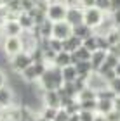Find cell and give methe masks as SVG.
<instances>
[{
  "mask_svg": "<svg viewBox=\"0 0 120 121\" xmlns=\"http://www.w3.org/2000/svg\"><path fill=\"white\" fill-rule=\"evenodd\" d=\"M105 17H106V14L103 12V10H99L97 7H87V9H84V23L87 26H91L92 30H96L97 26L103 23Z\"/></svg>",
  "mask_w": 120,
  "mask_h": 121,
  "instance_id": "obj_4",
  "label": "cell"
},
{
  "mask_svg": "<svg viewBox=\"0 0 120 121\" xmlns=\"http://www.w3.org/2000/svg\"><path fill=\"white\" fill-rule=\"evenodd\" d=\"M64 21H68L72 26L84 23V7H68Z\"/></svg>",
  "mask_w": 120,
  "mask_h": 121,
  "instance_id": "obj_9",
  "label": "cell"
},
{
  "mask_svg": "<svg viewBox=\"0 0 120 121\" xmlns=\"http://www.w3.org/2000/svg\"><path fill=\"white\" fill-rule=\"evenodd\" d=\"M12 104V92L9 86H0V107H9Z\"/></svg>",
  "mask_w": 120,
  "mask_h": 121,
  "instance_id": "obj_17",
  "label": "cell"
},
{
  "mask_svg": "<svg viewBox=\"0 0 120 121\" xmlns=\"http://www.w3.org/2000/svg\"><path fill=\"white\" fill-rule=\"evenodd\" d=\"M115 73H117V76H120V62L117 64V68H115Z\"/></svg>",
  "mask_w": 120,
  "mask_h": 121,
  "instance_id": "obj_47",
  "label": "cell"
},
{
  "mask_svg": "<svg viewBox=\"0 0 120 121\" xmlns=\"http://www.w3.org/2000/svg\"><path fill=\"white\" fill-rule=\"evenodd\" d=\"M108 86H110V88L113 90L117 93V95H120V76H117V78H113L110 83H108Z\"/></svg>",
  "mask_w": 120,
  "mask_h": 121,
  "instance_id": "obj_36",
  "label": "cell"
},
{
  "mask_svg": "<svg viewBox=\"0 0 120 121\" xmlns=\"http://www.w3.org/2000/svg\"><path fill=\"white\" fill-rule=\"evenodd\" d=\"M106 40L110 42V45H115V43H118V42H120V31H118L117 28L110 30V31L106 33Z\"/></svg>",
  "mask_w": 120,
  "mask_h": 121,
  "instance_id": "obj_30",
  "label": "cell"
},
{
  "mask_svg": "<svg viewBox=\"0 0 120 121\" xmlns=\"http://www.w3.org/2000/svg\"><path fill=\"white\" fill-rule=\"evenodd\" d=\"M66 10L68 7L63 2H52L47 9V17L52 21V23H58V21H64L66 17Z\"/></svg>",
  "mask_w": 120,
  "mask_h": 121,
  "instance_id": "obj_5",
  "label": "cell"
},
{
  "mask_svg": "<svg viewBox=\"0 0 120 121\" xmlns=\"http://www.w3.org/2000/svg\"><path fill=\"white\" fill-rule=\"evenodd\" d=\"M49 47H51L54 52H61V50H63V40L51 36V38H49Z\"/></svg>",
  "mask_w": 120,
  "mask_h": 121,
  "instance_id": "obj_33",
  "label": "cell"
},
{
  "mask_svg": "<svg viewBox=\"0 0 120 121\" xmlns=\"http://www.w3.org/2000/svg\"><path fill=\"white\" fill-rule=\"evenodd\" d=\"M47 62H33L30 64L28 68H26L21 74V80H24L26 83H35V81H38V78L43 74V71L47 69Z\"/></svg>",
  "mask_w": 120,
  "mask_h": 121,
  "instance_id": "obj_3",
  "label": "cell"
},
{
  "mask_svg": "<svg viewBox=\"0 0 120 121\" xmlns=\"http://www.w3.org/2000/svg\"><path fill=\"white\" fill-rule=\"evenodd\" d=\"M118 62H120V59H118L117 56H113L111 52H108V54H106V59H105V64H103V66H105V68H111V69H115Z\"/></svg>",
  "mask_w": 120,
  "mask_h": 121,
  "instance_id": "obj_27",
  "label": "cell"
},
{
  "mask_svg": "<svg viewBox=\"0 0 120 121\" xmlns=\"http://www.w3.org/2000/svg\"><path fill=\"white\" fill-rule=\"evenodd\" d=\"M94 7H97L99 10H103L105 14H110L111 12V0H96Z\"/></svg>",
  "mask_w": 120,
  "mask_h": 121,
  "instance_id": "obj_24",
  "label": "cell"
},
{
  "mask_svg": "<svg viewBox=\"0 0 120 121\" xmlns=\"http://www.w3.org/2000/svg\"><path fill=\"white\" fill-rule=\"evenodd\" d=\"M38 83H40V88L43 90H58L61 88L64 80H63V68L59 66H54V64H49L47 69L43 71V74L38 78Z\"/></svg>",
  "mask_w": 120,
  "mask_h": 121,
  "instance_id": "obj_1",
  "label": "cell"
},
{
  "mask_svg": "<svg viewBox=\"0 0 120 121\" xmlns=\"http://www.w3.org/2000/svg\"><path fill=\"white\" fill-rule=\"evenodd\" d=\"M78 102H80V109H85V111H96V107H97V99L78 100Z\"/></svg>",
  "mask_w": 120,
  "mask_h": 121,
  "instance_id": "obj_29",
  "label": "cell"
},
{
  "mask_svg": "<svg viewBox=\"0 0 120 121\" xmlns=\"http://www.w3.org/2000/svg\"><path fill=\"white\" fill-rule=\"evenodd\" d=\"M75 54H77L78 60H91V54H92V52H89L84 45H80L77 50H75Z\"/></svg>",
  "mask_w": 120,
  "mask_h": 121,
  "instance_id": "obj_31",
  "label": "cell"
},
{
  "mask_svg": "<svg viewBox=\"0 0 120 121\" xmlns=\"http://www.w3.org/2000/svg\"><path fill=\"white\" fill-rule=\"evenodd\" d=\"M117 9H120V0H111V12Z\"/></svg>",
  "mask_w": 120,
  "mask_h": 121,
  "instance_id": "obj_44",
  "label": "cell"
},
{
  "mask_svg": "<svg viewBox=\"0 0 120 121\" xmlns=\"http://www.w3.org/2000/svg\"><path fill=\"white\" fill-rule=\"evenodd\" d=\"M117 30H118V31H120V26H117Z\"/></svg>",
  "mask_w": 120,
  "mask_h": 121,
  "instance_id": "obj_48",
  "label": "cell"
},
{
  "mask_svg": "<svg viewBox=\"0 0 120 121\" xmlns=\"http://www.w3.org/2000/svg\"><path fill=\"white\" fill-rule=\"evenodd\" d=\"M23 50V43H21L19 36H5L4 40V52L7 54V56H14V54H18Z\"/></svg>",
  "mask_w": 120,
  "mask_h": 121,
  "instance_id": "obj_7",
  "label": "cell"
},
{
  "mask_svg": "<svg viewBox=\"0 0 120 121\" xmlns=\"http://www.w3.org/2000/svg\"><path fill=\"white\" fill-rule=\"evenodd\" d=\"M108 52H111L113 56H117V57L120 59V42H118V43H115V45H111Z\"/></svg>",
  "mask_w": 120,
  "mask_h": 121,
  "instance_id": "obj_40",
  "label": "cell"
},
{
  "mask_svg": "<svg viewBox=\"0 0 120 121\" xmlns=\"http://www.w3.org/2000/svg\"><path fill=\"white\" fill-rule=\"evenodd\" d=\"M82 45H84L89 52H94L97 50V42H96V35H92L89 38H85V40H82Z\"/></svg>",
  "mask_w": 120,
  "mask_h": 121,
  "instance_id": "obj_26",
  "label": "cell"
},
{
  "mask_svg": "<svg viewBox=\"0 0 120 121\" xmlns=\"http://www.w3.org/2000/svg\"><path fill=\"white\" fill-rule=\"evenodd\" d=\"M110 111H113V100H108V99H97L96 112H99V114H108Z\"/></svg>",
  "mask_w": 120,
  "mask_h": 121,
  "instance_id": "obj_20",
  "label": "cell"
},
{
  "mask_svg": "<svg viewBox=\"0 0 120 121\" xmlns=\"http://www.w3.org/2000/svg\"><path fill=\"white\" fill-rule=\"evenodd\" d=\"M73 35H77L78 38L85 40V38H89V36L94 35V30H92L91 26H87L85 23H80L77 26H73Z\"/></svg>",
  "mask_w": 120,
  "mask_h": 121,
  "instance_id": "obj_15",
  "label": "cell"
},
{
  "mask_svg": "<svg viewBox=\"0 0 120 121\" xmlns=\"http://www.w3.org/2000/svg\"><path fill=\"white\" fill-rule=\"evenodd\" d=\"M18 23L21 24V28H23V30H31L35 26L33 17H31L28 12H19L18 14Z\"/></svg>",
  "mask_w": 120,
  "mask_h": 121,
  "instance_id": "obj_18",
  "label": "cell"
},
{
  "mask_svg": "<svg viewBox=\"0 0 120 121\" xmlns=\"http://www.w3.org/2000/svg\"><path fill=\"white\" fill-rule=\"evenodd\" d=\"M19 40H21V43H23V50L24 52H31L37 47V38L33 36V33H31L30 30H23L21 31Z\"/></svg>",
  "mask_w": 120,
  "mask_h": 121,
  "instance_id": "obj_12",
  "label": "cell"
},
{
  "mask_svg": "<svg viewBox=\"0 0 120 121\" xmlns=\"http://www.w3.org/2000/svg\"><path fill=\"white\" fill-rule=\"evenodd\" d=\"M97 71H99V73L103 74V78H105V80L108 81V83H110V81H111L113 78H117L115 69H111V68H105V66H101V68L97 69Z\"/></svg>",
  "mask_w": 120,
  "mask_h": 121,
  "instance_id": "obj_25",
  "label": "cell"
},
{
  "mask_svg": "<svg viewBox=\"0 0 120 121\" xmlns=\"http://www.w3.org/2000/svg\"><path fill=\"white\" fill-rule=\"evenodd\" d=\"M78 116H80V121H92L94 116H96V111H85V109H80Z\"/></svg>",
  "mask_w": 120,
  "mask_h": 121,
  "instance_id": "obj_34",
  "label": "cell"
},
{
  "mask_svg": "<svg viewBox=\"0 0 120 121\" xmlns=\"http://www.w3.org/2000/svg\"><path fill=\"white\" fill-rule=\"evenodd\" d=\"M68 119H70V114H68V111H66V109H63V107H59L52 121H68Z\"/></svg>",
  "mask_w": 120,
  "mask_h": 121,
  "instance_id": "obj_35",
  "label": "cell"
},
{
  "mask_svg": "<svg viewBox=\"0 0 120 121\" xmlns=\"http://www.w3.org/2000/svg\"><path fill=\"white\" fill-rule=\"evenodd\" d=\"M94 35H96V42H97V48H101V50H110V42H108L106 40V36L105 35H97V33H94Z\"/></svg>",
  "mask_w": 120,
  "mask_h": 121,
  "instance_id": "obj_28",
  "label": "cell"
},
{
  "mask_svg": "<svg viewBox=\"0 0 120 121\" xmlns=\"http://www.w3.org/2000/svg\"><path fill=\"white\" fill-rule=\"evenodd\" d=\"M110 17H111V21H113V24H115V28H117V26H120V9L110 12Z\"/></svg>",
  "mask_w": 120,
  "mask_h": 121,
  "instance_id": "obj_38",
  "label": "cell"
},
{
  "mask_svg": "<svg viewBox=\"0 0 120 121\" xmlns=\"http://www.w3.org/2000/svg\"><path fill=\"white\" fill-rule=\"evenodd\" d=\"M77 99H78V100H89V99H96V90H92V88H89V86H85L84 90L78 92Z\"/></svg>",
  "mask_w": 120,
  "mask_h": 121,
  "instance_id": "obj_23",
  "label": "cell"
},
{
  "mask_svg": "<svg viewBox=\"0 0 120 121\" xmlns=\"http://www.w3.org/2000/svg\"><path fill=\"white\" fill-rule=\"evenodd\" d=\"M30 64H33L30 52L21 50V52H18V54H14V56L9 57V66H10V69H12L14 73H23Z\"/></svg>",
  "mask_w": 120,
  "mask_h": 121,
  "instance_id": "obj_2",
  "label": "cell"
},
{
  "mask_svg": "<svg viewBox=\"0 0 120 121\" xmlns=\"http://www.w3.org/2000/svg\"><path fill=\"white\" fill-rule=\"evenodd\" d=\"M5 85V74L2 73V69H0V86Z\"/></svg>",
  "mask_w": 120,
  "mask_h": 121,
  "instance_id": "obj_46",
  "label": "cell"
},
{
  "mask_svg": "<svg viewBox=\"0 0 120 121\" xmlns=\"http://www.w3.org/2000/svg\"><path fill=\"white\" fill-rule=\"evenodd\" d=\"M87 86L96 92H99L103 88H106L108 86V81L103 78V74L99 73V71H92V73L89 74V78H87Z\"/></svg>",
  "mask_w": 120,
  "mask_h": 121,
  "instance_id": "obj_8",
  "label": "cell"
},
{
  "mask_svg": "<svg viewBox=\"0 0 120 121\" xmlns=\"http://www.w3.org/2000/svg\"><path fill=\"white\" fill-rule=\"evenodd\" d=\"M42 100H43V104L49 106V107H54V109H59V107H61V99H59L58 90H43Z\"/></svg>",
  "mask_w": 120,
  "mask_h": 121,
  "instance_id": "obj_11",
  "label": "cell"
},
{
  "mask_svg": "<svg viewBox=\"0 0 120 121\" xmlns=\"http://www.w3.org/2000/svg\"><path fill=\"white\" fill-rule=\"evenodd\" d=\"M80 45H82V38H78L77 35H73V33L68 38H64V40H63V50H66L70 54L75 52Z\"/></svg>",
  "mask_w": 120,
  "mask_h": 121,
  "instance_id": "obj_13",
  "label": "cell"
},
{
  "mask_svg": "<svg viewBox=\"0 0 120 121\" xmlns=\"http://www.w3.org/2000/svg\"><path fill=\"white\" fill-rule=\"evenodd\" d=\"M68 121H80V116H78V112H73V114H70V119Z\"/></svg>",
  "mask_w": 120,
  "mask_h": 121,
  "instance_id": "obj_45",
  "label": "cell"
},
{
  "mask_svg": "<svg viewBox=\"0 0 120 121\" xmlns=\"http://www.w3.org/2000/svg\"><path fill=\"white\" fill-rule=\"evenodd\" d=\"M94 2H96V0H80V4H82V7H84V9L94 7Z\"/></svg>",
  "mask_w": 120,
  "mask_h": 121,
  "instance_id": "obj_41",
  "label": "cell"
},
{
  "mask_svg": "<svg viewBox=\"0 0 120 121\" xmlns=\"http://www.w3.org/2000/svg\"><path fill=\"white\" fill-rule=\"evenodd\" d=\"M52 26H54V23L47 17V19L40 24V36H42V38H51V36H52Z\"/></svg>",
  "mask_w": 120,
  "mask_h": 121,
  "instance_id": "obj_21",
  "label": "cell"
},
{
  "mask_svg": "<svg viewBox=\"0 0 120 121\" xmlns=\"http://www.w3.org/2000/svg\"><path fill=\"white\" fill-rule=\"evenodd\" d=\"M117 97V93L113 92L110 86H106V88H103L99 92H96V99H108V100H113V99Z\"/></svg>",
  "mask_w": 120,
  "mask_h": 121,
  "instance_id": "obj_22",
  "label": "cell"
},
{
  "mask_svg": "<svg viewBox=\"0 0 120 121\" xmlns=\"http://www.w3.org/2000/svg\"><path fill=\"white\" fill-rule=\"evenodd\" d=\"M113 109H115V111H120V95H117L113 99Z\"/></svg>",
  "mask_w": 120,
  "mask_h": 121,
  "instance_id": "obj_42",
  "label": "cell"
},
{
  "mask_svg": "<svg viewBox=\"0 0 120 121\" xmlns=\"http://www.w3.org/2000/svg\"><path fill=\"white\" fill-rule=\"evenodd\" d=\"M33 7H35L33 0H21V12H30Z\"/></svg>",
  "mask_w": 120,
  "mask_h": 121,
  "instance_id": "obj_37",
  "label": "cell"
},
{
  "mask_svg": "<svg viewBox=\"0 0 120 121\" xmlns=\"http://www.w3.org/2000/svg\"><path fill=\"white\" fill-rule=\"evenodd\" d=\"M52 64H54V66H59V68H64V66L72 64V54L66 52V50L58 52L56 57H54V60H52Z\"/></svg>",
  "mask_w": 120,
  "mask_h": 121,
  "instance_id": "obj_16",
  "label": "cell"
},
{
  "mask_svg": "<svg viewBox=\"0 0 120 121\" xmlns=\"http://www.w3.org/2000/svg\"><path fill=\"white\" fill-rule=\"evenodd\" d=\"M106 50H101V48H97V50H94L91 54V64H92V69L97 71L101 68L103 64H105V59H106Z\"/></svg>",
  "mask_w": 120,
  "mask_h": 121,
  "instance_id": "obj_14",
  "label": "cell"
},
{
  "mask_svg": "<svg viewBox=\"0 0 120 121\" xmlns=\"http://www.w3.org/2000/svg\"><path fill=\"white\" fill-rule=\"evenodd\" d=\"M78 76V71L75 68V64H68L63 68V80L64 81H75Z\"/></svg>",
  "mask_w": 120,
  "mask_h": 121,
  "instance_id": "obj_19",
  "label": "cell"
},
{
  "mask_svg": "<svg viewBox=\"0 0 120 121\" xmlns=\"http://www.w3.org/2000/svg\"><path fill=\"white\" fill-rule=\"evenodd\" d=\"M73 33V26L68 23V21H58L52 26V36L59 38V40H64Z\"/></svg>",
  "mask_w": 120,
  "mask_h": 121,
  "instance_id": "obj_6",
  "label": "cell"
},
{
  "mask_svg": "<svg viewBox=\"0 0 120 121\" xmlns=\"http://www.w3.org/2000/svg\"><path fill=\"white\" fill-rule=\"evenodd\" d=\"M92 121H108V119H106V114L96 112V116H94V119H92Z\"/></svg>",
  "mask_w": 120,
  "mask_h": 121,
  "instance_id": "obj_43",
  "label": "cell"
},
{
  "mask_svg": "<svg viewBox=\"0 0 120 121\" xmlns=\"http://www.w3.org/2000/svg\"><path fill=\"white\" fill-rule=\"evenodd\" d=\"M106 119L108 121H120V111H115V109L110 111V112L106 114Z\"/></svg>",
  "mask_w": 120,
  "mask_h": 121,
  "instance_id": "obj_39",
  "label": "cell"
},
{
  "mask_svg": "<svg viewBox=\"0 0 120 121\" xmlns=\"http://www.w3.org/2000/svg\"><path fill=\"white\" fill-rule=\"evenodd\" d=\"M56 112H58V109L45 106V107H43V111L40 112V116H42L43 119H47V121H52V119H54V116H56Z\"/></svg>",
  "mask_w": 120,
  "mask_h": 121,
  "instance_id": "obj_32",
  "label": "cell"
},
{
  "mask_svg": "<svg viewBox=\"0 0 120 121\" xmlns=\"http://www.w3.org/2000/svg\"><path fill=\"white\" fill-rule=\"evenodd\" d=\"M21 31H23V28H21V24L18 23V19H7L2 24L4 36H19Z\"/></svg>",
  "mask_w": 120,
  "mask_h": 121,
  "instance_id": "obj_10",
  "label": "cell"
}]
</instances>
